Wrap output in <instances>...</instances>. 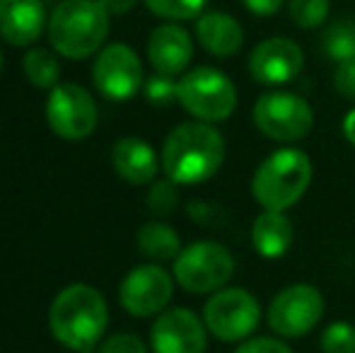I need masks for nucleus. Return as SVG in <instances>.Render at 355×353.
Listing matches in <instances>:
<instances>
[{
	"instance_id": "1",
	"label": "nucleus",
	"mask_w": 355,
	"mask_h": 353,
	"mask_svg": "<svg viewBox=\"0 0 355 353\" xmlns=\"http://www.w3.org/2000/svg\"><path fill=\"white\" fill-rule=\"evenodd\" d=\"M109 327L104 295L87 283L66 286L49 307V329L61 346L78 353H92L102 344Z\"/></svg>"
},
{
	"instance_id": "2",
	"label": "nucleus",
	"mask_w": 355,
	"mask_h": 353,
	"mask_svg": "<svg viewBox=\"0 0 355 353\" xmlns=\"http://www.w3.org/2000/svg\"><path fill=\"white\" fill-rule=\"evenodd\" d=\"M162 172L164 177L182 184L208 182L225 160V138L213 123L187 121L179 123L162 146Z\"/></svg>"
},
{
	"instance_id": "3",
	"label": "nucleus",
	"mask_w": 355,
	"mask_h": 353,
	"mask_svg": "<svg viewBox=\"0 0 355 353\" xmlns=\"http://www.w3.org/2000/svg\"><path fill=\"white\" fill-rule=\"evenodd\" d=\"M112 15L99 0H61L49 17V42L53 51L73 61H85L102 49Z\"/></svg>"
},
{
	"instance_id": "4",
	"label": "nucleus",
	"mask_w": 355,
	"mask_h": 353,
	"mask_svg": "<svg viewBox=\"0 0 355 353\" xmlns=\"http://www.w3.org/2000/svg\"><path fill=\"white\" fill-rule=\"evenodd\" d=\"M314 177L312 160L300 148L271 153L252 177V196L266 211H288L307 193Z\"/></svg>"
},
{
	"instance_id": "5",
	"label": "nucleus",
	"mask_w": 355,
	"mask_h": 353,
	"mask_svg": "<svg viewBox=\"0 0 355 353\" xmlns=\"http://www.w3.org/2000/svg\"><path fill=\"white\" fill-rule=\"evenodd\" d=\"M177 102L196 121H225L237 109V87L223 71L211 66H198L179 78Z\"/></svg>"
},
{
	"instance_id": "6",
	"label": "nucleus",
	"mask_w": 355,
	"mask_h": 353,
	"mask_svg": "<svg viewBox=\"0 0 355 353\" xmlns=\"http://www.w3.org/2000/svg\"><path fill=\"white\" fill-rule=\"evenodd\" d=\"M174 281L189 293L206 295L215 293L230 283L234 273V257L220 242L201 240L184 247L179 257L172 261Z\"/></svg>"
},
{
	"instance_id": "7",
	"label": "nucleus",
	"mask_w": 355,
	"mask_h": 353,
	"mask_svg": "<svg viewBox=\"0 0 355 353\" xmlns=\"http://www.w3.org/2000/svg\"><path fill=\"white\" fill-rule=\"evenodd\" d=\"M252 119L263 136L278 143L302 141L314 126V112L309 102L290 89L263 92L254 104Z\"/></svg>"
},
{
	"instance_id": "8",
	"label": "nucleus",
	"mask_w": 355,
	"mask_h": 353,
	"mask_svg": "<svg viewBox=\"0 0 355 353\" xmlns=\"http://www.w3.org/2000/svg\"><path fill=\"white\" fill-rule=\"evenodd\" d=\"M208 334L225 344H239L257 332L261 322V305L247 288H220L211 293L203 307Z\"/></svg>"
},
{
	"instance_id": "9",
	"label": "nucleus",
	"mask_w": 355,
	"mask_h": 353,
	"mask_svg": "<svg viewBox=\"0 0 355 353\" xmlns=\"http://www.w3.org/2000/svg\"><path fill=\"white\" fill-rule=\"evenodd\" d=\"M327 302L319 288L309 283L288 286L268 302L266 322L283 339H302L322 322Z\"/></svg>"
},
{
	"instance_id": "10",
	"label": "nucleus",
	"mask_w": 355,
	"mask_h": 353,
	"mask_svg": "<svg viewBox=\"0 0 355 353\" xmlns=\"http://www.w3.org/2000/svg\"><path fill=\"white\" fill-rule=\"evenodd\" d=\"M46 123L63 141H85L97 128V104L78 83H58L49 89Z\"/></svg>"
},
{
	"instance_id": "11",
	"label": "nucleus",
	"mask_w": 355,
	"mask_h": 353,
	"mask_svg": "<svg viewBox=\"0 0 355 353\" xmlns=\"http://www.w3.org/2000/svg\"><path fill=\"white\" fill-rule=\"evenodd\" d=\"M92 80L102 97L112 102H126L136 97L145 85L141 56L128 44H109L94 58Z\"/></svg>"
},
{
	"instance_id": "12",
	"label": "nucleus",
	"mask_w": 355,
	"mask_h": 353,
	"mask_svg": "<svg viewBox=\"0 0 355 353\" xmlns=\"http://www.w3.org/2000/svg\"><path fill=\"white\" fill-rule=\"evenodd\" d=\"M174 273L159 264H141L123 276L119 286L121 307L133 317H153L167 310L174 295Z\"/></svg>"
},
{
	"instance_id": "13",
	"label": "nucleus",
	"mask_w": 355,
	"mask_h": 353,
	"mask_svg": "<svg viewBox=\"0 0 355 353\" xmlns=\"http://www.w3.org/2000/svg\"><path fill=\"white\" fill-rule=\"evenodd\" d=\"M150 346L153 353H206V322L189 307L159 312L150 329Z\"/></svg>"
},
{
	"instance_id": "14",
	"label": "nucleus",
	"mask_w": 355,
	"mask_h": 353,
	"mask_svg": "<svg viewBox=\"0 0 355 353\" xmlns=\"http://www.w3.org/2000/svg\"><path fill=\"white\" fill-rule=\"evenodd\" d=\"M304 53L297 42L288 37H268L249 53V76L266 87L288 85L300 76Z\"/></svg>"
},
{
	"instance_id": "15",
	"label": "nucleus",
	"mask_w": 355,
	"mask_h": 353,
	"mask_svg": "<svg viewBox=\"0 0 355 353\" xmlns=\"http://www.w3.org/2000/svg\"><path fill=\"white\" fill-rule=\"evenodd\" d=\"M193 58V39L177 22L159 24L148 39V61L155 73L162 76H184Z\"/></svg>"
},
{
	"instance_id": "16",
	"label": "nucleus",
	"mask_w": 355,
	"mask_h": 353,
	"mask_svg": "<svg viewBox=\"0 0 355 353\" xmlns=\"http://www.w3.org/2000/svg\"><path fill=\"white\" fill-rule=\"evenodd\" d=\"M46 10L42 0H0V37L12 46H32L42 37Z\"/></svg>"
},
{
	"instance_id": "17",
	"label": "nucleus",
	"mask_w": 355,
	"mask_h": 353,
	"mask_svg": "<svg viewBox=\"0 0 355 353\" xmlns=\"http://www.w3.org/2000/svg\"><path fill=\"white\" fill-rule=\"evenodd\" d=\"M112 165L123 182L143 187V184H153L157 179L162 160L148 141L138 136H123L112 148Z\"/></svg>"
},
{
	"instance_id": "18",
	"label": "nucleus",
	"mask_w": 355,
	"mask_h": 353,
	"mask_svg": "<svg viewBox=\"0 0 355 353\" xmlns=\"http://www.w3.org/2000/svg\"><path fill=\"white\" fill-rule=\"evenodd\" d=\"M196 39L211 56L230 58L242 49L244 29L230 12H203L196 19Z\"/></svg>"
},
{
	"instance_id": "19",
	"label": "nucleus",
	"mask_w": 355,
	"mask_h": 353,
	"mask_svg": "<svg viewBox=\"0 0 355 353\" xmlns=\"http://www.w3.org/2000/svg\"><path fill=\"white\" fill-rule=\"evenodd\" d=\"M295 242V225L285 211H266L252 225V245L263 259H281Z\"/></svg>"
},
{
	"instance_id": "20",
	"label": "nucleus",
	"mask_w": 355,
	"mask_h": 353,
	"mask_svg": "<svg viewBox=\"0 0 355 353\" xmlns=\"http://www.w3.org/2000/svg\"><path fill=\"white\" fill-rule=\"evenodd\" d=\"M136 242H138V250L143 252V257L153 259L155 264L174 261L179 257V252L184 250L182 240H179V232L162 221H150L141 225Z\"/></svg>"
},
{
	"instance_id": "21",
	"label": "nucleus",
	"mask_w": 355,
	"mask_h": 353,
	"mask_svg": "<svg viewBox=\"0 0 355 353\" xmlns=\"http://www.w3.org/2000/svg\"><path fill=\"white\" fill-rule=\"evenodd\" d=\"M22 71L34 87H42V89H53L58 85V80H61L58 58L49 49H37V46L29 49L22 58Z\"/></svg>"
},
{
	"instance_id": "22",
	"label": "nucleus",
	"mask_w": 355,
	"mask_h": 353,
	"mask_svg": "<svg viewBox=\"0 0 355 353\" xmlns=\"http://www.w3.org/2000/svg\"><path fill=\"white\" fill-rule=\"evenodd\" d=\"M322 51L329 61H353L355 58V22L336 19L322 32Z\"/></svg>"
},
{
	"instance_id": "23",
	"label": "nucleus",
	"mask_w": 355,
	"mask_h": 353,
	"mask_svg": "<svg viewBox=\"0 0 355 353\" xmlns=\"http://www.w3.org/2000/svg\"><path fill=\"white\" fill-rule=\"evenodd\" d=\"M331 0H288V15L300 29H317L329 19Z\"/></svg>"
},
{
	"instance_id": "24",
	"label": "nucleus",
	"mask_w": 355,
	"mask_h": 353,
	"mask_svg": "<svg viewBox=\"0 0 355 353\" xmlns=\"http://www.w3.org/2000/svg\"><path fill=\"white\" fill-rule=\"evenodd\" d=\"M145 8L167 22H184V19L201 17L206 0H143Z\"/></svg>"
},
{
	"instance_id": "25",
	"label": "nucleus",
	"mask_w": 355,
	"mask_h": 353,
	"mask_svg": "<svg viewBox=\"0 0 355 353\" xmlns=\"http://www.w3.org/2000/svg\"><path fill=\"white\" fill-rule=\"evenodd\" d=\"M179 203V184L174 179L164 177V179H155L150 184V191H148V211L153 216L162 218L169 216V213L177 208Z\"/></svg>"
},
{
	"instance_id": "26",
	"label": "nucleus",
	"mask_w": 355,
	"mask_h": 353,
	"mask_svg": "<svg viewBox=\"0 0 355 353\" xmlns=\"http://www.w3.org/2000/svg\"><path fill=\"white\" fill-rule=\"evenodd\" d=\"M322 353H355V327L351 322H331L319 339Z\"/></svg>"
},
{
	"instance_id": "27",
	"label": "nucleus",
	"mask_w": 355,
	"mask_h": 353,
	"mask_svg": "<svg viewBox=\"0 0 355 353\" xmlns=\"http://www.w3.org/2000/svg\"><path fill=\"white\" fill-rule=\"evenodd\" d=\"M143 94L150 104L155 107H167V104L177 102L179 94V80H174L172 76H162V73H155L153 78H148L143 85Z\"/></svg>"
},
{
	"instance_id": "28",
	"label": "nucleus",
	"mask_w": 355,
	"mask_h": 353,
	"mask_svg": "<svg viewBox=\"0 0 355 353\" xmlns=\"http://www.w3.org/2000/svg\"><path fill=\"white\" fill-rule=\"evenodd\" d=\"M99 353H148V346L138 334L131 332H119L99 344Z\"/></svg>"
},
{
	"instance_id": "29",
	"label": "nucleus",
	"mask_w": 355,
	"mask_h": 353,
	"mask_svg": "<svg viewBox=\"0 0 355 353\" xmlns=\"http://www.w3.org/2000/svg\"><path fill=\"white\" fill-rule=\"evenodd\" d=\"M189 213H191V218L196 223H201V225H225L227 223V211H225L223 206H218V203H208V201H193L189 203Z\"/></svg>"
},
{
	"instance_id": "30",
	"label": "nucleus",
	"mask_w": 355,
	"mask_h": 353,
	"mask_svg": "<svg viewBox=\"0 0 355 353\" xmlns=\"http://www.w3.org/2000/svg\"><path fill=\"white\" fill-rule=\"evenodd\" d=\"M234 353H295L285 344L283 339H273V336H249V339L239 341Z\"/></svg>"
},
{
	"instance_id": "31",
	"label": "nucleus",
	"mask_w": 355,
	"mask_h": 353,
	"mask_svg": "<svg viewBox=\"0 0 355 353\" xmlns=\"http://www.w3.org/2000/svg\"><path fill=\"white\" fill-rule=\"evenodd\" d=\"M334 87L341 94L343 99H355V58L353 61L336 63V71H334Z\"/></svg>"
},
{
	"instance_id": "32",
	"label": "nucleus",
	"mask_w": 355,
	"mask_h": 353,
	"mask_svg": "<svg viewBox=\"0 0 355 353\" xmlns=\"http://www.w3.org/2000/svg\"><path fill=\"white\" fill-rule=\"evenodd\" d=\"M242 3L252 15L268 17V15H276L283 8V3H288V0H242Z\"/></svg>"
},
{
	"instance_id": "33",
	"label": "nucleus",
	"mask_w": 355,
	"mask_h": 353,
	"mask_svg": "<svg viewBox=\"0 0 355 353\" xmlns=\"http://www.w3.org/2000/svg\"><path fill=\"white\" fill-rule=\"evenodd\" d=\"M138 0H99V5H102L104 10H107L109 15H126L131 12L133 8H136Z\"/></svg>"
},
{
	"instance_id": "34",
	"label": "nucleus",
	"mask_w": 355,
	"mask_h": 353,
	"mask_svg": "<svg viewBox=\"0 0 355 353\" xmlns=\"http://www.w3.org/2000/svg\"><path fill=\"white\" fill-rule=\"evenodd\" d=\"M343 136H346V141L355 148V107L346 114V119H343Z\"/></svg>"
},
{
	"instance_id": "35",
	"label": "nucleus",
	"mask_w": 355,
	"mask_h": 353,
	"mask_svg": "<svg viewBox=\"0 0 355 353\" xmlns=\"http://www.w3.org/2000/svg\"><path fill=\"white\" fill-rule=\"evenodd\" d=\"M0 73H3V51H0Z\"/></svg>"
}]
</instances>
